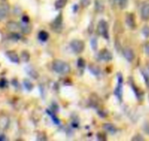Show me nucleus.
<instances>
[{
  "label": "nucleus",
  "mask_w": 149,
  "mask_h": 141,
  "mask_svg": "<svg viewBox=\"0 0 149 141\" xmlns=\"http://www.w3.org/2000/svg\"><path fill=\"white\" fill-rule=\"evenodd\" d=\"M118 79H119V81H118V87L115 90V94L117 95L118 98L119 100H121V97H122V77H121V75H120V77Z\"/></svg>",
  "instance_id": "nucleus-12"
},
{
  "label": "nucleus",
  "mask_w": 149,
  "mask_h": 141,
  "mask_svg": "<svg viewBox=\"0 0 149 141\" xmlns=\"http://www.w3.org/2000/svg\"><path fill=\"white\" fill-rule=\"evenodd\" d=\"M8 12H9V8L7 6H0V21H1L3 19L6 18V16L8 15Z\"/></svg>",
  "instance_id": "nucleus-11"
},
{
  "label": "nucleus",
  "mask_w": 149,
  "mask_h": 141,
  "mask_svg": "<svg viewBox=\"0 0 149 141\" xmlns=\"http://www.w3.org/2000/svg\"><path fill=\"white\" fill-rule=\"evenodd\" d=\"M20 28H21L22 32H23L24 33H26V34L30 33L31 31H32V27L28 25V23H24V22H23V24L20 26Z\"/></svg>",
  "instance_id": "nucleus-16"
},
{
  "label": "nucleus",
  "mask_w": 149,
  "mask_h": 141,
  "mask_svg": "<svg viewBox=\"0 0 149 141\" xmlns=\"http://www.w3.org/2000/svg\"><path fill=\"white\" fill-rule=\"evenodd\" d=\"M28 73H29V75H30L32 77H33L34 79H37V78H38V76H39L38 73L35 71L34 69H31V71H30V72H28Z\"/></svg>",
  "instance_id": "nucleus-26"
},
{
  "label": "nucleus",
  "mask_w": 149,
  "mask_h": 141,
  "mask_svg": "<svg viewBox=\"0 0 149 141\" xmlns=\"http://www.w3.org/2000/svg\"><path fill=\"white\" fill-rule=\"evenodd\" d=\"M98 33L104 38L109 39V26L105 20H100L98 23Z\"/></svg>",
  "instance_id": "nucleus-3"
},
{
  "label": "nucleus",
  "mask_w": 149,
  "mask_h": 141,
  "mask_svg": "<svg viewBox=\"0 0 149 141\" xmlns=\"http://www.w3.org/2000/svg\"><path fill=\"white\" fill-rule=\"evenodd\" d=\"M125 23L131 29L136 28V22H135V17L132 13H127L125 15Z\"/></svg>",
  "instance_id": "nucleus-6"
},
{
  "label": "nucleus",
  "mask_w": 149,
  "mask_h": 141,
  "mask_svg": "<svg viewBox=\"0 0 149 141\" xmlns=\"http://www.w3.org/2000/svg\"><path fill=\"white\" fill-rule=\"evenodd\" d=\"M29 20H30V19H29V17L28 16H23V18H22V22H24V23H29Z\"/></svg>",
  "instance_id": "nucleus-34"
},
{
  "label": "nucleus",
  "mask_w": 149,
  "mask_h": 141,
  "mask_svg": "<svg viewBox=\"0 0 149 141\" xmlns=\"http://www.w3.org/2000/svg\"><path fill=\"white\" fill-rule=\"evenodd\" d=\"M12 35H11V37H12V39H13L14 40H19L20 39V35L19 34V33H11Z\"/></svg>",
  "instance_id": "nucleus-29"
},
{
  "label": "nucleus",
  "mask_w": 149,
  "mask_h": 141,
  "mask_svg": "<svg viewBox=\"0 0 149 141\" xmlns=\"http://www.w3.org/2000/svg\"><path fill=\"white\" fill-rule=\"evenodd\" d=\"M4 140H6V136H4V135H0V141H4Z\"/></svg>",
  "instance_id": "nucleus-36"
},
{
  "label": "nucleus",
  "mask_w": 149,
  "mask_h": 141,
  "mask_svg": "<svg viewBox=\"0 0 149 141\" xmlns=\"http://www.w3.org/2000/svg\"><path fill=\"white\" fill-rule=\"evenodd\" d=\"M38 140H47V136L44 133H40L38 135Z\"/></svg>",
  "instance_id": "nucleus-30"
},
{
  "label": "nucleus",
  "mask_w": 149,
  "mask_h": 141,
  "mask_svg": "<svg viewBox=\"0 0 149 141\" xmlns=\"http://www.w3.org/2000/svg\"><path fill=\"white\" fill-rule=\"evenodd\" d=\"M6 55L12 62H13V63H19V55L17 54V53L15 51H7Z\"/></svg>",
  "instance_id": "nucleus-9"
},
{
  "label": "nucleus",
  "mask_w": 149,
  "mask_h": 141,
  "mask_svg": "<svg viewBox=\"0 0 149 141\" xmlns=\"http://www.w3.org/2000/svg\"><path fill=\"white\" fill-rule=\"evenodd\" d=\"M24 86L26 87V89L28 91L32 90H33V83H32L29 80H24Z\"/></svg>",
  "instance_id": "nucleus-21"
},
{
  "label": "nucleus",
  "mask_w": 149,
  "mask_h": 141,
  "mask_svg": "<svg viewBox=\"0 0 149 141\" xmlns=\"http://www.w3.org/2000/svg\"><path fill=\"white\" fill-rule=\"evenodd\" d=\"M77 65H78V67H84L85 66V60H84V59H79V60H77Z\"/></svg>",
  "instance_id": "nucleus-27"
},
{
  "label": "nucleus",
  "mask_w": 149,
  "mask_h": 141,
  "mask_svg": "<svg viewBox=\"0 0 149 141\" xmlns=\"http://www.w3.org/2000/svg\"><path fill=\"white\" fill-rule=\"evenodd\" d=\"M19 26H19L18 23L14 22V21H9V22L7 23V25H6L7 29L10 30L12 33H13V32H17V31L19 30Z\"/></svg>",
  "instance_id": "nucleus-10"
},
{
  "label": "nucleus",
  "mask_w": 149,
  "mask_h": 141,
  "mask_svg": "<svg viewBox=\"0 0 149 141\" xmlns=\"http://www.w3.org/2000/svg\"><path fill=\"white\" fill-rule=\"evenodd\" d=\"M98 58L100 60H105V61H109L112 59V55L111 53V52H109L107 49H103L100 51L99 54H98Z\"/></svg>",
  "instance_id": "nucleus-7"
},
{
  "label": "nucleus",
  "mask_w": 149,
  "mask_h": 141,
  "mask_svg": "<svg viewBox=\"0 0 149 141\" xmlns=\"http://www.w3.org/2000/svg\"><path fill=\"white\" fill-rule=\"evenodd\" d=\"M48 37H49V34L46 31H41L39 33V39L41 41H47L48 40Z\"/></svg>",
  "instance_id": "nucleus-17"
},
{
  "label": "nucleus",
  "mask_w": 149,
  "mask_h": 141,
  "mask_svg": "<svg viewBox=\"0 0 149 141\" xmlns=\"http://www.w3.org/2000/svg\"><path fill=\"white\" fill-rule=\"evenodd\" d=\"M21 59L24 62H27L30 60V54L27 51H23L21 53Z\"/></svg>",
  "instance_id": "nucleus-19"
},
{
  "label": "nucleus",
  "mask_w": 149,
  "mask_h": 141,
  "mask_svg": "<svg viewBox=\"0 0 149 141\" xmlns=\"http://www.w3.org/2000/svg\"><path fill=\"white\" fill-rule=\"evenodd\" d=\"M132 140H135V141H139V140H144V138L141 135H136L132 138Z\"/></svg>",
  "instance_id": "nucleus-32"
},
{
  "label": "nucleus",
  "mask_w": 149,
  "mask_h": 141,
  "mask_svg": "<svg viewBox=\"0 0 149 141\" xmlns=\"http://www.w3.org/2000/svg\"><path fill=\"white\" fill-rule=\"evenodd\" d=\"M141 73H142V75H143V77H144V79H145V82H146V86L149 88V76H148V74L145 71L144 69L141 70Z\"/></svg>",
  "instance_id": "nucleus-22"
},
{
  "label": "nucleus",
  "mask_w": 149,
  "mask_h": 141,
  "mask_svg": "<svg viewBox=\"0 0 149 141\" xmlns=\"http://www.w3.org/2000/svg\"><path fill=\"white\" fill-rule=\"evenodd\" d=\"M140 16H141L142 19L145 21L149 20V4H147V3L143 4L141 10H140Z\"/></svg>",
  "instance_id": "nucleus-5"
},
{
  "label": "nucleus",
  "mask_w": 149,
  "mask_h": 141,
  "mask_svg": "<svg viewBox=\"0 0 149 141\" xmlns=\"http://www.w3.org/2000/svg\"><path fill=\"white\" fill-rule=\"evenodd\" d=\"M6 86V80L1 79L0 80V88H5Z\"/></svg>",
  "instance_id": "nucleus-33"
},
{
  "label": "nucleus",
  "mask_w": 149,
  "mask_h": 141,
  "mask_svg": "<svg viewBox=\"0 0 149 141\" xmlns=\"http://www.w3.org/2000/svg\"><path fill=\"white\" fill-rule=\"evenodd\" d=\"M90 71L96 76H98L100 75V68L97 66V65H94V64H91L90 65Z\"/></svg>",
  "instance_id": "nucleus-14"
},
{
  "label": "nucleus",
  "mask_w": 149,
  "mask_h": 141,
  "mask_svg": "<svg viewBox=\"0 0 149 141\" xmlns=\"http://www.w3.org/2000/svg\"><path fill=\"white\" fill-rule=\"evenodd\" d=\"M142 33H143L145 37L148 38L149 37V26H144L143 29H142Z\"/></svg>",
  "instance_id": "nucleus-24"
},
{
  "label": "nucleus",
  "mask_w": 149,
  "mask_h": 141,
  "mask_svg": "<svg viewBox=\"0 0 149 141\" xmlns=\"http://www.w3.org/2000/svg\"><path fill=\"white\" fill-rule=\"evenodd\" d=\"M97 138H98V140H106V136L104 133H98Z\"/></svg>",
  "instance_id": "nucleus-31"
},
{
  "label": "nucleus",
  "mask_w": 149,
  "mask_h": 141,
  "mask_svg": "<svg viewBox=\"0 0 149 141\" xmlns=\"http://www.w3.org/2000/svg\"><path fill=\"white\" fill-rule=\"evenodd\" d=\"M145 131H146V132L147 134H149V124H147V125L145 126Z\"/></svg>",
  "instance_id": "nucleus-35"
},
{
  "label": "nucleus",
  "mask_w": 149,
  "mask_h": 141,
  "mask_svg": "<svg viewBox=\"0 0 149 141\" xmlns=\"http://www.w3.org/2000/svg\"><path fill=\"white\" fill-rule=\"evenodd\" d=\"M53 69L54 72L61 74V75H67L70 72V66L61 60H55L53 62Z\"/></svg>",
  "instance_id": "nucleus-1"
},
{
  "label": "nucleus",
  "mask_w": 149,
  "mask_h": 141,
  "mask_svg": "<svg viewBox=\"0 0 149 141\" xmlns=\"http://www.w3.org/2000/svg\"><path fill=\"white\" fill-rule=\"evenodd\" d=\"M52 30L54 31L55 33H61L62 30V15L59 14L56 19L53 21L51 24Z\"/></svg>",
  "instance_id": "nucleus-4"
},
{
  "label": "nucleus",
  "mask_w": 149,
  "mask_h": 141,
  "mask_svg": "<svg viewBox=\"0 0 149 141\" xmlns=\"http://www.w3.org/2000/svg\"><path fill=\"white\" fill-rule=\"evenodd\" d=\"M2 1H6V0H2Z\"/></svg>",
  "instance_id": "nucleus-38"
},
{
  "label": "nucleus",
  "mask_w": 149,
  "mask_h": 141,
  "mask_svg": "<svg viewBox=\"0 0 149 141\" xmlns=\"http://www.w3.org/2000/svg\"><path fill=\"white\" fill-rule=\"evenodd\" d=\"M91 47H92L93 50H97V39L96 38L91 39Z\"/></svg>",
  "instance_id": "nucleus-23"
},
{
  "label": "nucleus",
  "mask_w": 149,
  "mask_h": 141,
  "mask_svg": "<svg viewBox=\"0 0 149 141\" xmlns=\"http://www.w3.org/2000/svg\"><path fill=\"white\" fill-rule=\"evenodd\" d=\"M80 2L84 7H88L91 3V0H80Z\"/></svg>",
  "instance_id": "nucleus-25"
},
{
  "label": "nucleus",
  "mask_w": 149,
  "mask_h": 141,
  "mask_svg": "<svg viewBox=\"0 0 149 141\" xmlns=\"http://www.w3.org/2000/svg\"><path fill=\"white\" fill-rule=\"evenodd\" d=\"M104 128L111 133H115L117 131V128L115 127L114 124H104Z\"/></svg>",
  "instance_id": "nucleus-15"
},
{
  "label": "nucleus",
  "mask_w": 149,
  "mask_h": 141,
  "mask_svg": "<svg viewBox=\"0 0 149 141\" xmlns=\"http://www.w3.org/2000/svg\"><path fill=\"white\" fill-rule=\"evenodd\" d=\"M70 47L74 53H81L84 50L85 45H84V42L81 40H73L70 42Z\"/></svg>",
  "instance_id": "nucleus-2"
},
{
  "label": "nucleus",
  "mask_w": 149,
  "mask_h": 141,
  "mask_svg": "<svg viewBox=\"0 0 149 141\" xmlns=\"http://www.w3.org/2000/svg\"><path fill=\"white\" fill-rule=\"evenodd\" d=\"M120 9H125L128 6V0H117Z\"/></svg>",
  "instance_id": "nucleus-20"
},
{
  "label": "nucleus",
  "mask_w": 149,
  "mask_h": 141,
  "mask_svg": "<svg viewBox=\"0 0 149 141\" xmlns=\"http://www.w3.org/2000/svg\"><path fill=\"white\" fill-rule=\"evenodd\" d=\"M123 54L125 56V58L129 61V62H132L134 59V53L133 51L129 48V47H126L123 50Z\"/></svg>",
  "instance_id": "nucleus-8"
},
{
  "label": "nucleus",
  "mask_w": 149,
  "mask_h": 141,
  "mask_svg": "<svg viewBox=\"0 0 149 141\" xmlns=\"http://www.w3.org/2000/svg\"><path fill=\"white\" fill-rule=\"evenodd\" d=\"M144 50H145V53L147 56H149V42H146L144 46Z\"/></svg>",
  "instance_id": "nucleus-28"
},
{
  "label": "nucleus",
  "mask_w": 149,
  "mask_h": 141,
  "mask_svg": "<svg viewBox=\"0 0 149 141\" xmlns=\"http://www.w3.org/2000/svg\"><path fill=\"white\" fill-rule=\"evenodd\" d=\"M68 0H56L55 2V8L56 9H61L65 6V5L67 4Z\"/></svg>",
  "instance_id": "nucleus-18"
},
{
  "label": "nucleus",
  "mask_w": 149,
  "mask_h": 141,
  "mask_svg": "<svg viewBox=\"0 0 149 141\" xmlns=\"http://www.w3.org/2000/svg\"><path fill=\"white\" fill-rule=\"evenodd\" d=\"M95 9L97 13H102L104 9V6L102 0H95Z\"/></svg>",
  "instance_id": "nucleus-13"
},
{
  "label": "nucleus",
  "mask_w": 149,
  "mask_h": 141,
  "mask_svg": "<svg viewBox=\"0 0 149 141\" xmlns=\"http://www.w3.org/2000/svg\"><path fill=\"white\" fill-rule=\"evenodd\" d=\"M148 70H149V65H148Z\"/></svg>",
  "instance_id": "nucleus-37"
}]
</instances>
